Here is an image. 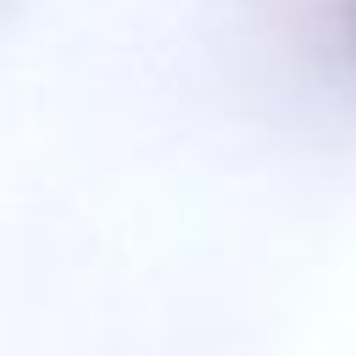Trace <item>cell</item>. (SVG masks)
I'll return each instance as SVG.
<instances>
[{"label": "cell", "mask_w": 356, "mask_h": 356, "mask_svg": "<svg viewBox=\"0 0 356 356\" xmlns=\"http://www.w3.org/2000/svg\"><path fill=\"white\" fill-rule=\"evenodd\" d=\"M350 33H356V6H350Z\"/></svg>", "instance_id": "obj_1"}]
</instances>
